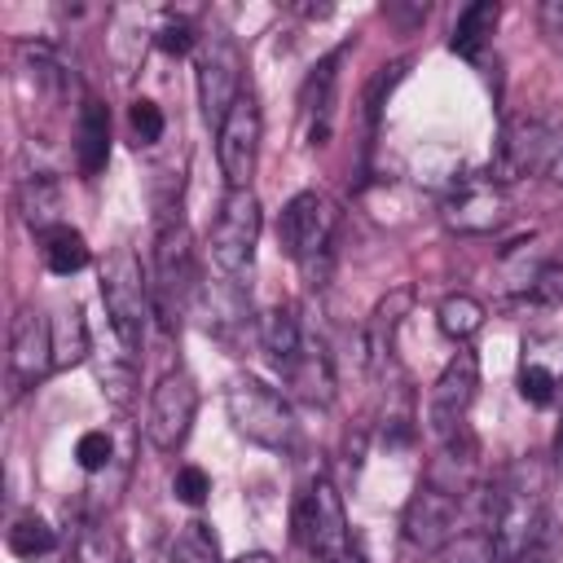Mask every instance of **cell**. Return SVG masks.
<instances>
[{
    "label": "cell",
    "mask_w": 563,
    "mask_h": 563,
    "mask_svg": "<svg viewBox=\"0 0 563 563\" xmlns=\"http://www.w3.org/2000/svg\"><path fill=\"white\" fill-rule=\"evenodd\" d=\"M167 563H220V541L211 532V523L202 519H189L172 545H167Z\"/></svg>",
    "instance_id": "25"
},
{
    "label": "cell",
    "mask_w": 563,
    "mask_h": 563,
    "mask_svg": "<svg viewBox=\"0 0 563 563\" xmlns=\"http://www.w3.org/2000/svg\"><path fill=\"white\" fill-rule=\"evenodd\" d=\"M18 216H22V224L31 229V233H53V229H62V189H57V180L53 176H26L22 185H18Z\"/></svg>",
    "instance_id": "20"
},
{
    "label": "cell",
    "mask_w": 563,
    "mask_h": 563,
    "mask_svg": "<svg viewBox=\"0 0 563 563\" xmlns=\"http://www.w3.org/2000/svg\"><path fill=\"white\" fill-rule=\"evenodd\" d=\"M101 303H106L114 343L136 356L145 343L150 312H154V290H150V277L141 273V260L128 246L110 251L101 264Z\"/></svg>",
    "instance_id": "5"
},
{
    "label": "cell",
    "mask_w": 563,
    "mask_h": 563,
    "mask_svg": "<svg viewBox=\"0 0 563 563\" xmlns=\"http://www.w3.org/2000/svg\"><path fill=\"white\" fill-rule=\"evenodd\" d=\"M303 339H308V325H303V317L290 303H277V308H268L260 317V347H264V356H268L277 378L299 361Z\"/></svg>",
    "instance_id": "17"
},
{
    "label": "cell",
    "mask_w": 563,
    "mask_h": 563,
    "mask_svg": "<svg viewBox=\"0 0 563 563\" xmlns=\"http://www.w3.org/2000/svg\"><path fill=\"white\" fill-rule=\"evenodd\" d=\"M207 493H211V475H207L202 466H194V462L176 466V475H172V497H176V501H185V506H202Z\"/></svg>",
    "instance_id": "32"
},
{
    "label": "cell",
    "mask_w": 563,
    "mask_h": 563,
    "mask_svg": "<svg viewBox=\"0 0 563 563\" xmlns=\"http://www.w3.org/2000/svg\"><path fill=\"white\" fill-rule=\"evenodd\" d=\"M154 40H158V48L163 53H172V57H185V53H198V44H202V31L189 22V18H163V26L154 31Z\"/></svg>",
    "instance_id": "30"
},
{
    "label": "cell",
    "mask_w": 563,
    "mask_h": 563,
    "mask_svg": "<svg viewBox=\"0 0 563 563\" xmlns=\"http://www.w3.org/2000/svg\"><path fill=\"white\" fill-rule=\"evenodd\" d=\"M559 471H563V431H559Z\"/></svg>",
    "instance_id": "39"
},
{
    "label": "cell",
    "mask_w": 563,
    "mask_h": 563,
    "mask_svg": "<svg viewBox=\"0 0 563 563\" xmlns=\"http://www.w3.org/2000/svg\"><path fill=\"white\" fill-rule=\"evenodd\" d=\"M132 352H114V356H97V378H101V391L114 400V405H128L132 400Z\"/></svg>",
    "instance_id": "28"
},
{
    "label": "cell",
    "mask_w": 563,
    "mask_h": 563,
    "mask_svg": "<svg viewBox=\"0 0 563 563\" xmlns=\"http://www.w3.org/2000/svg\"><path fill=\"white\" fill-rule=\"evenodd\" d=\"M330 563H369V559H365V554H361V550H356V545H352V550H347V554H339V559H330Z\"/></svg>",
    "instance_id": "38"
},
{
    "label": "cell",
    "mask_w": 563,
    "mask_h": 563,
    "mask_svg": "<svg viewBox=\"0 0 563 563\" xmlns=\"http://www.w3.org/2000/svg\"><path fill=\"white\" fill-rule=\"evenodd\" d=\"M242 48L229 31H202V44L194 53V79H198V106L207 123H224V114L233 110V101L246 92L242 88Z\"/></svg>",
    "instance_id": "9"
},
{
    "label": "cell",
    "mask_w": 563,
    "mask_h": 563,
    "mask_svg": "<svg viewBox=\"0 0 563 563\" xmlns=\"http://www.w3.org/2000/svg\"><path fill=\"white\" fill-rule=\"evenodd\" d=\"M224 409H229V422L242 440H251L268 453H295L299 449V418L277 387H268L260 378H233L224 391Z\"/></svg>",
    "instance_id": "4"
},
{
    "label": "cell",
    "mask_w": 563,
    "mask_h": 563,
    "mask_svg": "<svg viewBox=\"0 0 563 563\" xmlns=\"http://www.w3.org/2000/svg\"><path fill=\"white\" fill-rule=\"evenodd\" d=\"M88 352H92V334H88L84 308L70 303V308H62L57 321H53V361H57V369H66V365L88 361Z\"/></svg>",
    "instance_id": "22"
},
{
    "label": "cell",
    "mask_w": 563,
    "mask_h": 563,
    "mask_svg": "<svg viewBox=\"0 0 563 563\" xmlns=\"http://www.w3.org/2000/svg\"><path fill=\"white\" fill-rule=\"evenodd\" d=\"M334 233H339V202L330 194L299 189L295 198H286V207L277 216V242H282L286 260H295L308 277L330 264Z\"/></svg>",
    "instance_id": "6"
},
{
    "label": "cell",
    "mask_w": 563,
    "mask_h": 563,
    "mask_svg": "<svg viewBox=\"0 0 563 563\" xmlns=\"http://www.w3.org/2000/svg\"><path fill=\"white\" fill-rule=\"evenodd\" d=\"M541 31L563 48V0H545L541 4Z\"/></svg>",
    "instance_id": "35"
},
{
    "label": "cell",
    "mask_w": 563,
    "mask_h": 563,
    "mask_svg": "<svg viewBox=\"0 0 563 563\" xmlns=\"http://www.w3.org/2000/svg\"><path fill=\"white\" fill-rule=\"evenodd\" d=\"M110 453H114V444H110V435L106 431H84L79 440H75V462H79V471H101V466H110Z\"/></svg>",
    "instance_id": "33"
},
{
    "label": "cell",
    "mask_w": 563,
    "mask_h": 563,
    "mask_svg": "<svg viewBox=\"0 0 563 563\" xmlns=\"http://www.w3.org/2000/svg\"><path fill=\"white\" fill-rule=\"evenodd\" d=\"M110 163V110L97 97H84L75 114V167L79 176H101Z\"/></svg>",
    "instance_id": "18"
},
{
    "label": "cell",
    "mask_w": 563,
    "mask_h": 563,
    "mask_svg": "<svg viewBox=\"0 0 563 563\" xmlns=\"http://www.w3.org/2000/svg\"><path fill=\"white\" fill-rule=\"evenodd\" d=\"M519 396H523L528 405H537V409L554 405V396H559V374H554L550 365H541V361H528V365L519 369Z\"/></svg>",
    "instance_id": "29"
},
{
    "label": "cell",
    "mask_w": 563,
    "mask_h": 563,
    "mask_svg": "<svg viewBox=\"0 0 563 563\" xmlns=\"http://www.w3.org/2000/svg\"><path fill=\"white\" fill-rule=\"evenodd\" d=\"M475 396H479V361H475V352H453L427 396V431L440 444L462 440Z\"/></svg>",
    "instance_id": "10"
},
{
    "label": "cell",
    "mask_w": 563,
    "mask_h": 563,
    "mask_svg": "<svg viewBox=\"0 0 563 563\" xmlns=\"http://www.w3.org/2000/svg\"><path fill=\"white\" fill-rule=\"evenodd\" d=\"M260 141H264V114H260L255 92L246 88L233 101V110L224 114V123L216 128V163H220V176L229 189H251V176L260 163Z\"/></svg>",
    "instance_id": "13"
},
{
    "label": "cell",
    "mask_w": 563,
    "mask_h": 563,
    "mask_svg": "<svg viewBox=\"0 0 563 563\" xmlns=\"http://www.w3.org/2000/svg\"><path fill=\"white\" fill-rule=\"evenodd\" d=\"M40 255H44V268H48L53 277H70V273L88 268V242H84V233L70 229V224L44 233V238H40Z\"/></svg>",
    "instance_id": "23"
},
{
    "label": "cell",
    "mask_w": 563,
    "mask_h": 563,
    "mask_svg": "<svg viewBox=\"0 0 563 563\" xmlns=\"http://www.w3.org/2000/svg\"><path fill=\"white\" fill-rule=\"evenodd\" d=\"M440 220L449 233H493L510 220V194L501 185V176L493 172H475V176H462L444 202H440Z\"/></svg>",
    "instance_id": "11"
},
{
    "label": "cell",
    "mask_w": 563,
    "mask_h": 563,
    "mask_svg": "<svg viewBox=\"0 0 563 563\" xmlns=\"http://www.w3.org/2000/svg\"><path fill=\"white\" fill-rule=\"evenodd\" d=\"M528 295L537 303H563V264H541L532 286H528Z\"/></svg>",
    "instance_id": "34"
},
{
    "label": "cell",
    "mask_w": 563,
    "mask_h": 563,
    "mask_svg": "<svg viewBox=\"0 0 563 563\" xmlns=\"http://www.w3.org/2000/svg\"><path fill=\"white\" fill-rule=\"evenodd\" d=\"M198 418V383L176 369L163 374L158 387L150 391V413H145V435L158 453H176L189 440V427Z\"/></svg>",
    "instance_id": "14"
},
{
    "label": "cell",
    "mask_w": 563,
    "mask_h": 563,
    "mask_svg": "<svg viewBox=\"0 0 563 563\" xmlns=\"http://www.w3.org/2000/svg\"><path fill=\"white\" fill-rule=\"evenodd\" d=\"M128 128H132V141H136V145H154V141L163 136L167 119H163V110H158L150 97H136V101L128 106Z\"/></svg>",
    "instance_id": "31"
},
{
    "label": "cell",
    "mask_w": 563,
    "mask_h": 563,
    "mask_svg": "<svg viewBox=\"0 0 563 563\" xmlns=\"http://www.w3.org/2000/svg\"><path fill=\"white\" fill-rule=\"evenodd\" d=\"M515 563H554V537H545V541H537V545H528Z\"/></svg>",
    "instance_id": "36"
},
{
    "label": "cell",
    "mask_w": 563,
    "mask_h": 563,
    "mask_svg": "<svg viewBox=\"0 0 563 563\" xmlns=\"http://www.w3.org/2000/svg\"><path fill=\"white\" fill-rule=\"evenodd\" d=\"M457 519H462V493L440 479H427L405 501V515H400L405 545L418 554H440L457 537Z\"/></svg>",
    "instance_id": "12"
},
{
    "label": "cell",
    "mask_w": 563,
    "mask_h": 563,
    "mask_svg": "<svg viewBox=\"0 0 563 563\" xmlns=\"http://www.w3.org/2000/svg\"><path fill=\"white\" fill-rule=\"evenodd\" d=\"M4 545H9V554H18V559L31 563V559H44V554L57 550V532L40 515H18L9 523V532H4Z\"/></svg>",
    "instance_id": "24"
},
{
    "label": "cell",
    "mask_w": 563,
    "mask_h": 563,
    "mask_svg": "<svg viewBox=\"0 0 563 563\" xmlns=\"http://www.w3.org/2000/svg\"><path fill=\"white\" fill-rule=\"evenodd\" d=\"M229 563H277V559L264 554V550H246V554H238V559H229Z\"/></svg>",
    "instance_id": "37"
},
{
    "label": "cell",
    "mask_w": 563,
    "mask_h": 563,
    "mask_svg": "<svg viewBox=\"0 0 563 563\" xmlns=\"http://www.w3.org/2000/svg\"><path fill=\"white\" fill-rule=\"evenodd\" d=\"M48 369H57V361H53V321L35 308H22L13 317V330H9V391L13 396L31 391L35 383L48 378Z\"/></svg>",
    "instance_id": "15"
},
{
    "label": "cell",
    "mask_w": 563,
    "mask_h": 563,
    "mask_svg": "<svg viewBox=\"0 0 563 563\" xmlns=\"http://www.w3.org/2000/svg\"><path fill=\"white\" fill-rule=\"evenodd\" d=\"M290 523H295V541L317 563H330V559H339V554L352 550V528H347L343 497H339V488L325 475H317L312 484H303Z\"/></svg>",
    "instance_id": "8"
},
{
    "label": "cell",
    "mask_w": 563,
    "mask_h": 563,
    "mask_svg": "<svg viewBox=\"0 0 563 563\" xmlns=\"http://www.w3.org/2000/svg\"><path fill=\"white\" fill-rule=\"evenodd\" d=\"M154 312L163 317L167 330L180 325V317H189L202 303V273H198V255H194V238L180 211H163L158 229H154Z\"/></svg>",
    "instance_id": "2"
},
{
    "label": "cell",
    "mask_w": 563,
    "mask_h": 563,
    "mask_svg": "<svg viewBox=\"0 0 563 563\" xmlns=\"http://www.w3.org/2000/svg\"><path fill=\"white\" fill-rule=\"evenodd\" d=\"M501 172L510 176H545L563 189V110L545 114H510L501 123Z\"/></svg>",
    "instance_id": "7"
},
{
    "label": "cell",
    "mask_w": 563,
    "mask_h": 563,
    "mask_svg": "<svg viewBox=\"0 0 563 563\" xmlns=\"http://www.w3.org/2000/svg\"><path fill=\"white\" fill-rule=\"evenodd\" d=\"M435 321H440V330H444L449 339L466 343V339L479 334V325H484V303H479L475 295H449V299L435 308Z\"/></svg>",
    "instance_id": "26"
},
{
    "label": "cell",
    "mask_w": 563,
    "mask_h": 563,
    "mask_svg": "<svg viewBox=\"0 0 563 563\" xmlns=\"http://www.w3.org/2000/svg\"><path fill=\"white\" fill-rule=\"evenodd\" d=\"M347 44H339L334 53H325L299 84V119H303V136L308 145H325L334 132V101H339V66H343Z\"/></svg>",
    "instance_id": "16"
},
{
    "label": "cell",
    "mask_w": 563,
    "mask_h": 563,
    "mask_svg": "<svg viewBox=\"0 0 563 563\" xmlns=\"http://www.w3.org/2000/svg\"><path fill=\"white\" fill-rule=\"evenodd\" d=\"M435 559H440V563H501L497 541H493V532H488V528L457 532V537H453Z\"/></svg>",
    "instance_id": "27"
},
{
    "label": "cell",
    "mask_w": 563,
    "mask_h": 563,
    "mask_svg": "<svg viewBox=\"0 0 563 563\" xmlns=\"http://www.w3.org/2000/svg\"><path fill=\"white\" fill-rule=\"evenodd\" d=\"M409 303H413V295H409V286H400V290H391L374 312H369V321H365V330H361V347H365V365H374V369H383L387 361H391V334H396V325H400V317L409 312Z\"/></svg>",
    "instance_id": "19"
},
{
    "label": "cell",
    "mask_w": 563,
    "mask_h": 563,
    "mask_svg": "<svg viewBox=\"0 0 563 563\" xmlns=\"http://www.w3.org/2000/svg\"><path fill=\"white\" fill-rule=\"evenodd\" d=\"M497 22H501L497 0H475V4H466V9L457 13V22H453L449 48H453L457 57H479V53L488 48V40H493Z\"/></svg>",
    "instance_id": "21"
},
{
    "label": "cell",
    "mask_w": 563,
    "mask_h": 563,
    "mask_svg": "<svg viewBox=\"0 0 563 563\" xmlns=\"http://www.w3.org/2000/svg\"><path fill=\"white\" fill-rule=\"evenodd\" d=\"M260 229H264V207H260V198H255L251 189H229V194L220 198V211H216L211 233H207L211 268H216L220 282H233V286L251 290Z\"/></svg>",
    "instance_id": "3"
},
{
    "label": "cell",
    "mask_w": 563,
    "mask_h": 563,
    "mask_svg": "<svg viewBox=\"0 0 563 563\" xmlns=\"http://www.w3.org/2000/svg\"><path fill=\"white\" fill-rule=\"evenodd\" d=\"M488 532L497 541L501 563H515L528 545L554 537L550 510H545V479L537 462H515L501 475V484L488 497Z\"/></svg>",
    "instance_id": "1"
}]
</instances>
